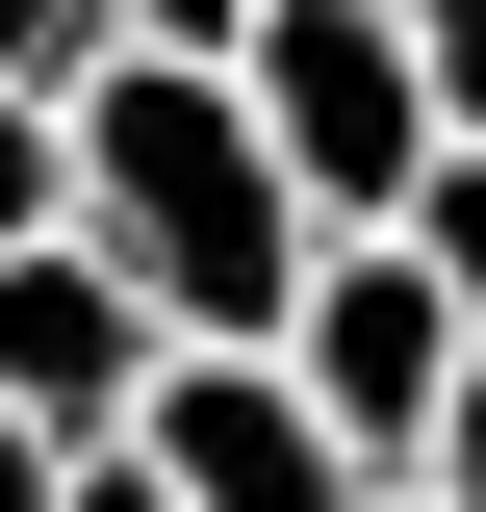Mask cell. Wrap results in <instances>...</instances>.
Masks as SVG:
<instances>
[{"label":"cell","instance_id":"7c38bea8","mask_svg":"<svg viewBox=\"0 0 486 512\" xmlns=\"http://www.w3.org/2000/svg\"><path fill=\"white\" fill-rule=\"evenodd\" d=\"M0 512H52V436H0Z\"/></svg>","mask_w":486,"mask_h":512},{"label":"cell","instance_id":"5b68a950","mask_svg":"<svg viewBox=\"0 0 486 512\" xmlns=\"http://www.w3.org/2000/svg\"><path fill=\"white\" fill-rule=\"evenodd\" d=\"M128 461H154L180 512H359V461L307 436V384H282V359H154Z\"/></svg>","mask_w":486,"mask_h":512},{"label":"cell","instance_id":"8992f818","mask_svg":"<svg viewBox=\"0 0 486 512\" xmlns=\"http://www.w3.org/2000/svg\"><path fill=\"white\" fill-rule=\"evenodd\" d=\"M410 282H435V308H461V359H486V128H461V154H435V180H410Z\"/></svg>","mask_w":486,"mask_h":512},{"label":"cell","instance_id":"9c48e42d","mask_svg":"<svg viewBox=\"0 0 486 512\" xmlns=\"http://www.w3.org/2000/svg\"><path fill=\"white\" fill-rule=\"evenodd\" d=\"M103 77V0H0V103H77Z\"/></svg>","mask_w":486,"mask_h":512},{"label":"cell","instance_id":"4fadbf2b","mask_svg":"<svg viewBox=\"0 0 486 512\" xmlns=\"http://www.w3.org/2000/svg\"><path fill=\"white\" fill-rule=\"evenodd\" d=\"M359 512H410V487H359Z\"/></svg>","mask_w":486,"mask_h":512},{"label":"cell","instance_id":"30bf717a","mask_svg":"<svg viewBox=\"0 0 486 512\" xmlns=\"http://www.w3.org/2000/svg\"><path fill=\"white\" fill-rule=\"evenodd\" d=\"M410 512H486V359L435 384V436H410Z\"/></svg>","mask_w":486,"mask_h":512},{"label":"cell","instance_id":"8fae6325","mask_svg":"<svg viewBox=\"0 0 486 512\" xmlns=\"http://www.w3.org/2000/svg\"><path fill=\"white\" fill-rule=\"evenodd\" d=\"M52 512H180V487H154V461L103 436V461H52Z\"/></svg>","mask_w":486,"mask_h":512},{"label":"cell","instance_id":"7a4b0ae2","mask_svg":"<svg viewBox=\"0 0 486 512\" xmlns=\"http://www.w3.org/2000/svg\"><path fill=\"white\" fill-rule=\"evenodd\" d=\"M231 103H256V154H282V205H307V256H333V231H410V180L461 154L384 0H256V52H231Z\"/></svg>","mask_w":486,"mask_h":512},{"label":"cell","instance_id":"277c9868","mask_svg":"<svg viewBox=\"0 0 486 512\" xmlns=\"http://www.w3.org/2000/svg\"><path fill=\"white\" fill-rule=\"evenodd\" d=\"M154 359H180V333H154V308H128V282H103V256H0V436H52V461H103L128 436V410H154Z\"/></svg>","mask_w":486,"mask_h":512},{"label":"cell","instance_id":"3957f363","mask_svg":"<svg viewBox=\"0 0 486 512\" xmlns=\"http://www.w3.org/2000/svg\"><path fill=\"white\" fill-rule=\"evenodd\" d=\"M256 359L307 384V436L359 461V487H410V436H435V384H461V308L410 282V231H333V256H307V308L256 333Z\"/></svg>","mask_w":486,"mask_h":512},{"label":"cell","instance_id":"52a82bcc","mask_svg":"<svg viewBox=\"0 0 486 512\" xmlns=\"http://www.w3.org/2000/svg\"><path fill=\"white\" fill-rule=\"evenodd\" d=\"M103 52H128V77H231V52H256V0H103Z\"/></svg>","mask_w":486,"mask_h":512},{"label":"cell","instance_id":"6da1fadb","mask_svg":"<svg viewBox=\"0 0 486 512\" xmlns=\"http://www.w3.org/2000/svg\"><path fill=\"white\" fill-rule=\"evenodd\" d=\"M52 128H77V256H103L180 359H256V333L307 308V205H282V154H256L231 77H128L103 52Z\"/></svg>","mask_w":486,"mask_h":512},{"label":"cell","instance_id":"ba28073f","mask_svg":"<svg viewBox=\"0 0 486 512\" xmlns=\"http://www.w3.org/2000/svg\"><path fill=\"white\" fill-rule=\"evenodd\" d=\"M52 231H77V128H52V103H0V256H52Z\"/></svg>","mask_w":486,"mask_h":512}]
</instances>
